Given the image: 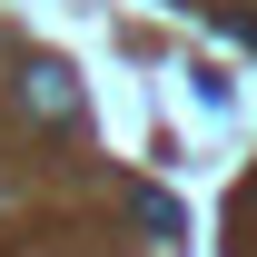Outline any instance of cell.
<instances>
[{
    "label": "cell",
    "instance_id": "6da1fadb",
    "mask_svg": "<svg viewBox=\"0 0 257 257\" xmlns=\"http://www.w3.org/2000/svg\"><path fill=\"white\" fill-rule=\"evenodd\" d=\"M20 109H30L40 128H69V119H79V89H69V69H60V60H40L30 79H20Z\"/></svg>",
    "mask_w": 257,
    "mask_h": 257
},
{
    "label": "cell",
    "instance_id": "7a4b0ae2",
    "mask_svg": "<svg viewBox=\"0 0 257 257\" xmlns=\"http://www.w3.org/2000/svg\"><path fill=\"white\" fill-rule=\"evenodd\" d=\"M128 218L149 227V237H188V208H178V198H159V188H128Z\"/></svg>",
    "mask_w": 257,
    "mask_h": 257
}]
</instances>
